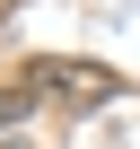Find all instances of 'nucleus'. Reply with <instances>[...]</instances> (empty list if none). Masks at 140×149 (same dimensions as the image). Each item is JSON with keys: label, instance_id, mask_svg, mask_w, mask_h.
Returning a JSON list of instances; mask_svg holds the SVG:
<instances>
[{"label": "nucleus", "instance_id": "nucleus-1", "mask_svg": "<svg viewBox=\"0 0 140 149\" xmlns=\"http://www.w3.org/2000/svg\"><path fill=\"white\" fill-rule=\"evenodd\" d=\"M26 79H35V88H79V97H114V88H123L114 70H88V61H35Z\"/></svg>", "mask_w": 140, "mask_h": 149}, {"label": "nucleus", "instance_id": "nucleus-2", "mask_svg": "<svg viewBox=\"0 0 140 149\" xmlns=\"http://www.w3.org/2000/svg\"><path fill=\"white\" fill-rule=\"evenodd\" d=\"M26 114H35L26 97H0V132H9V123H26Z\"/></svg>", "mask_w": 140, "mask_h": 149}]
</instances>
